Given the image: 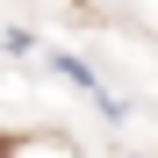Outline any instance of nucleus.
I'll list each match as a JSON object with an SVG mask.
<instances>
[{
    "label": "nucleus",
    "instance_id": "f257e3e1",
    "mask_svg": "<svg viewBox=\"0 0 158 158\" xmlns=\"http://www.w3.org/2000/svg\"><path fill=\"white\" fill-rule=\"evenodd\" d=\"M43 65H50V72H58V79H65V86H72V94H86V101H94V108H101V115H108V122H122V115H129V108H122V101H115L108 86H101V72H94L86 58H79V50H43Z\"/></svg>",
    "mask_w": 158,
    "mask_h": 158
},
{
    "label": "nucleus",
    "instance_id": "f03ea898",
    "mask_svg": "<svg viewBox=\"0 0 158 158\" xmlns=\"http://www.w3.org/2000/svg\"><path fill=\"white\" fill-rule=\"evenodd\" d=\"M0 158H15V151H7V144H0Z\"/></svg>",
    "mask_w": 158,
    "mask_h": 158
}]
</instances>
